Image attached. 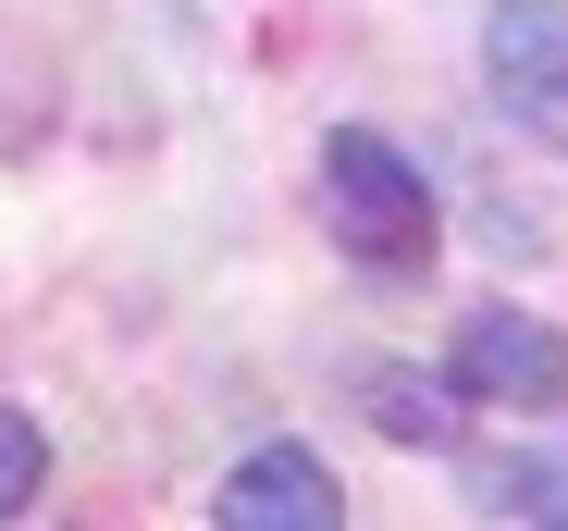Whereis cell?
<instances>
[{
	"instance_id": "4",
	"label": "cell",
	"mask_w": 568,
	"mask_h": 531,
	"mask_svg": "<svg viewBox=\"0 0 568 531\" xmlns=\"http://www.w3.org/2000/svg\"><path fill=\"white\" fill-rule=\"evenodd\" d=\"M483 86L531 124L556 86H568V0H495L483 13Z\"/></svg>"
},
{
	"instance_id": "7",
	"label": "cell",
	"mask_w": 568,
	"mask_h": 531,
	"mask_svg": "<svg viewBox=\"0 0 568 531\" xmlns=\"http://www.w3.org/2000/svg\"><path fill=\"white\" fill-rule=\"evenodd\" d=\"M38 482H50V446H38V420H26V408H0V519H13Z\"/></svg>"
},
{
	"instance_id": "1",
	"label": "cell",
	"mask_w": 568,
	"mask_h": 531,
	"mask_svg": "<svg viewBox=\"0 0 568 531\" xmlns=\"http://www.w3.org/2000/svg\"><path fill=\"white\" fill-rule=\"evenodd\" d=\"M322 223H334L346 259H371V273H420L433 235H445L420 161H408L396 136H371V124H334V136H322Z\"/></svg>"
},
{
	"instance_id": "3",
	"label": "cell",
	"mask_w": 568,
	"mask_h": 531,
	"mask_svg": "<svg viewBox=\"0 0 568 531\" xmlns=\"http://www.w3.org/2000/svg\"><path fill=\"white\" fill-rule=\"evenodd\" d=\"M211 519H223V531H334V519H346V494H334V470H322L310 446H260V458H235V470H223Z\"/></svg>"
},
{
	"instance_id": "2",
	"label": "cell",
	"mask_w": 568,
	"mask_h": 531,
	"mask_svg": "<svg viewBox=\"0 0 568 531\" xmlns=\"http://www.w3.org/2000/svg\"><path fill=\"white\" fill-rule=\"evenodd\" d=\"M445 384L469 408H519V420H556L568 408V334L544 309H469L457 346H445Z\"/></svg>"
},
{
	"instance_id": "8",
	"label": "cell",
	"mask_w": 568,
	"mask_h": 531,
	"mask_svg": "<svg viewBox=\"0 0 568 531\" xmlns=\"http://www.w3.org/2000/svg\"><path fill=\"white\" fill-rule=\"evenodd\" d=\"M531 124H544V136H556V149H568V86H556V100H544V112H531Z\"/></svg>"
},
{
	"instance_id": "5",
	"label": "cell",
	"mask_w": 568,
	"mask_h": 531,
	"mask_svg": "<svg viewBox=\"0 0 568 531\" xmlns=\"http://www.w3.org/2000/svg\"><path fill=\"white\" fill-rule=\"evenodd\" d=\"M358 396L396 446H457V384L445 371H408V359H358Z\"/></svg>"
},
{
	"instance_id": "6",
	"label": "cell",
	"mask_w": 568,
	"mask_h": 531,
	"mask_svg": "<svg viewBox=\"0 0 568 531\" xmlns=\"http://www.w3.org/2000/svg\"><path fill=\"white\" fill-rule=\"evenodd\" d=\"M469 494H483V519H568V458H483L469 470Z\"/></svg>"
}]
</instances>
